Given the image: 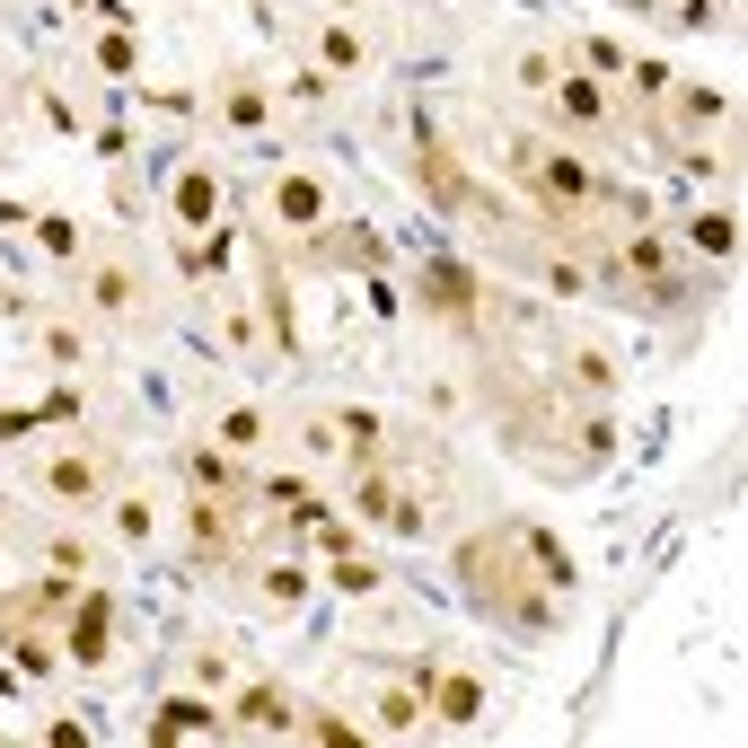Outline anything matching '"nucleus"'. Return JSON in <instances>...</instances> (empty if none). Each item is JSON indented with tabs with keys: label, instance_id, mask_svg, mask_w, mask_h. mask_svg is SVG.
Segmentation results:
<instances>
[{
	"label": "nucleus",
	"instance_id": "ddd939ff",
	"mask_svg": "<svg viewBox=\"0 0 748 748\" xmlns=\"http://www.w3.org/2000/svg\"><path fill=\"white\" fill-rule=\"evenodd\" d=\"M343 432H352V450H361V458L379 450V415H343Z\"/></svg>",
	"mask_w": 748,
	"mask_h": 748
},
{
	"label": "nucleus",
	"instance_id": "4468645a",
	"mask_svg": "<svg viewBox=\"0 0 748 748\" xmlns=\"http://www.w3.org/2000/svg\"><path fill=\"white\" fill-rule=\"evenodd\" d=\"M326 63H335V71H352V63H361V36H343V27H335V36H326Z\"/></svg>",
	"mask_w": 748,
	"mask_h": 748
},
{
	"label": "nucleus",
	"instance_id": "423d86ee",
	"mask_svg": "<svg viewBox=\"0 0 748 748\" xmlns=\"http://www.w3.org/2000/svg\"><path fill=\"white\" fill-rule=\"evenodd\" d=\"M194 730H212V704H194V695H177V704L150 722V739H194Z\"/></svg>",
	"mask_w": 748,
	"mask_h": 748
},
{
	"label": "nucleus",
	"instance_id": "20e7f679",
	"mask_svg": "<svg viewBox=\"0 0 748 748\" xmlns=\"http://www.w3.org/2000/svg\"><path fill=\"white\" fill-rule=\"evenodd\" d=\"M45 485H54L63 502H89V494H98V458H54V467H45Z\"/></svg>",
	"mask_w": 748,
	"mask_h": 748
},
{
	"label": "nucleus",
	"instance_id": "7ed1b4c3",
	"mask_svg": "<svg viewBox=\"0 0 748 748\" xmlns=\"http://www.w3.org/2000/svg\"><path fill=\"white\" fill-rule=\"evenodd\" d=\"M423 185H432L441 203H476V194H467V177L450 168V150H441V141H423Z\"/></svg>",
	"mask_w": 748,
	"mask_h": 748
},
{
	"label": "nucleus",
	"instance_id": "6e6552de",
	"mask_svg": "<svg viewBox=\"0 0 748 748\" xmlns=\"http://www.w3.org/2000/svg\"><path fill=\"white\" fill-rule=\"evenodd\" d=\"M432 687H441V722H476V704H485L476 678H432Z\"/></svg>",
	"mask_w": 748,
	"mask_h": 748
},
{
	"label": "nucleus",
	"instance_id": "0eeeda50",
	"mask_svg": "<svg viewBox=\"0 0 748 748\" xmlns=\"http://www.w3.org/2000/svg\"><path fill=\"white\" fill-rule=\"evenodd\" d=\"M71 651H80V660H106V599H89V608H80V634H71Z\"/></svg>",
	"mask_w": 748,
	"mask_h": 748
},
{
	"label": "nucleus",
	"instance_id": "f8f14e48",
	"mask_svg": "<svg viewBox=\"0 0 748 748\" xmlns=\"http://www.w3.org/2000/svg\"><path fill=\"white\" fill-rule=\"evenodd\" d=\"M379 722H388V730H415V722H423V704H415V695H388V704H379Z\"/></svg>",
	"mask_w": 748,
	"mask_h": 748
},
{
	"label": "nucleus",
	"instance_id": "9d476101",
	"mask_svg": "<svg viewBox=\"0 0 748 748\" xmlns=\"http://www.w3.org/2000/svg\"><path fill=\"white\" fill-rule=\"evenodd\" d=\"M282 212H291V220H317V185L291 177V185H282Z\"/></svg>",
	"mask_w": 748,
	"mask_h": 748
},
{
	"label": "nucleus",
	"instance_id": "39448f33",
	"mask_svg": "<svg viewBox=\"0 0 748 748\" xmlns=\"http://www.w3.org/2000/svg\"><path fill=\"white\" fill-rule=\"evenodd\" d=\"M520 546L537 555V581H546V590H564V581H573V555H564V546H555L546 529H520Z\"/></svg>",
	"mask_w": 748,
	"mask_h": 748
},
{
	"label": "nucleus",
	"instance_id": "1a4fd4ad",
	"mask_svg": "<svg viewBox=\"0 0 748 748\" xmlns=\"http://www.w3.org/2000/svg\"><path fill=\"white\" fill-rule=\"evenodd\" d=\"M564 115L590 124V115H599V89H590V80H564Z\"/></svg>",
	"mask_w": 748,
	"mask_h": 748
},
{
	"label": "nucleus",
	"instance_id": "f257e3e1",
	"mask_svg": "<svg viewBox=\"0 0 748 748\" xmlns=\"http://www.w3.org/2000/svg\"><path fill=\"white\" fill-rule=\"evenodd\" d=\"M458 573L476 581V599H485V608H502V616H520V625H537V616H546V608L520 590V573H511V537H467Z\"/></svg>",
	"mask_w": 748,
	"mask_h": 748
},
{
	"label": "nucleus",
	"instance_id": "f03ea898",
	"mask_svg": "<svg viewBox=\"0 0 748 748\" xmlns=\"http://www.w3.org/2000/svg\"><path fill=\"white\" fill-rule=\"evenodd\" d=\"M423 299L450 308V317H467V308H476V282H467L458 264H432V273H423Z\"/></svg>",
	"mask_w": 748,
	"mask_h": 748
},
{
	"label": "nucleus",
	"instance_id": "2eb2a0df",
	"mask_svg": "<svg viewBox=\"0 0 748 748\" xmlns=\"http://www.w3.org/2000/svg\"><path fill=\"white\" fill-rule=\"evenodd\" d=\"M98 299L106 308H133V273H98Z\"/></svg>",
	"mask_w": 748,
	"mask_h": 748
},
{
	"label": "nucleus",
	"instance_id": "9b49d317",
	"mask_svg": "<svg viewBox=\"0 0 748 748\" xmlns=\"http://www.w3.org/2000/svg\"><path fill=\"white\" fill-rule=\"evenodd\" d=\"M247 722H256V730H282L291 713H282V695H264V687H256V695H247Z\"/></svg>",
	"mask_w": 748,
	"mask_h": 748
}]
</instances>
